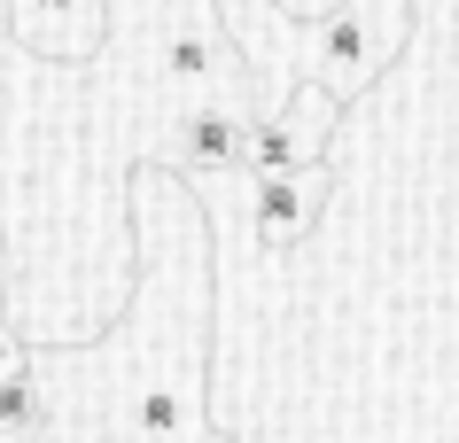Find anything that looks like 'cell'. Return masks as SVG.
Listing matches in <instances>:
<instances>
[{
  "mask_svg": "<svg viewBox=\"0 0 459 443\" xmlns=\"http://www.w3.org/2000/svg\"><path fill=\"white\" fill-rule=\"evenodd\" d=\"M397 47H405V0H351L327 24H312V39H304V78L327 86L335 101H351L389 71Z\"/></svg>",
  "mask_w": 459,
  "mask_h": 443,
  "instance_id": "1",
  "label": "cell"
},
{
  "mask_svg": "<svg viewBox=\"0 0 459 443\" xmlns=\"http://www.w3.org/2000/svg\"><path fill=\"white\" fill-rule=\"evenodd\" d=\"M179 164L187 172H234L242 164L249 172V117L242 109H211V101L187 109L179 117Z\"/></svg>",
  "mask_w": 459,
  "mask_h": 443,
  "instance_id": "5",
  "label": "cell"
},
{
  "mask_svg": "<svg viewBox=\"0 0 459 443\" xmlns=\"http://www.w3.org/2000/svg\"><path fill=\"white\" fill-rule=\"evenodd\" d=\"M8 24H16L24 47L86 63L94 39H101V0H8Z\"/></svg>",
  "mask_w": 459,
  "mask_h": 443,
  "instance_id": "3",
  "label": "cell"
},
{
  "mask_svg": "<svg viewBox=\"0 0 459 443\" xmlns=\"http://www.w3.org/2000/svg\"><path fill=\"white\" fill-rule=\"evenodd\" d=\"M31 366H39V358L24 350V335H16V327L0 319V381H16V373H31Z\"/></svg>",
  "mask_w": 459,
  "mask_h": 443,
  "instance_id": "8",
  "label": "cell"
},
{
  "mask_svg": "<svg viewBox=\"0 0 459 443\" xmlns=\"http://www.w3.org/2000/svg\"><path fill=\"white\" fill-rule=\"evenodd\" d=\"M327 195H335V172H327V164H296V172L257 179V242L265 249H296L319 226Z\"/></svg>",
  "mask_w": 459,
  "mask_h": 443,
  "instance_id": "2",
  "label": "cell"
},
{
  "mask_svg": "<svg viewBox=\"0 0 459 443\" xmlns=\"http://www.w3.org/2000/svg\"><path fill=\"white\" fill-rule=\"evenodd\" d=\"M296 164H319V156H304L289 117H249V172L273 179V172H296Z\"/></svg>",
  "mask_w": 459,
  "mask_h": 443,
  "instance_id": "7",
  "label": "cell"
},
{
  "mask_svg": "<svg viewBox=\"0 0 459 443\" xmlns=\"http://www.w3.org/2000/svg\"><path fill=\"white\" fill-rule=\"evenodd\" d=\"M48 428H55V405H48L39 366L16 373V381H0V443H39Z\"/></svg>",
  "mask_w": 459,
  "mask_h": 443,
  "instance_id": "6",
  "label": "cell"
},
{
  "mask_svg": "<svg viewBox=\"0 0 459 443\" xmlns=\"http://www.w3.org/2000/svg\"><path fill=\"white\" fill-rule=\"evenodd\" d=\"M281 16H304V24H327L335 8H351V0H273Z\"/></svg>",
  "mask_w": 459,
  "mask_h": 443,
  "instance_id": "9",
  "label": "cell"
},
{
  "mask_svg": "<svg viewBox=\"0 0 459 443\" xmlns=\"http://www.w3.org/2000/svg\"><path fill=\"white\" fill-rule=\"evenodd\" d=\"M164 86L171 94H211V86L242 94V63H234V47L218 31L179 24V31H164Z\"/></svg>",
  "mask_w": 459,
  "mask_h": 443,
  "instance_id": "4",
  "label": "cell"
}]
</instances>
